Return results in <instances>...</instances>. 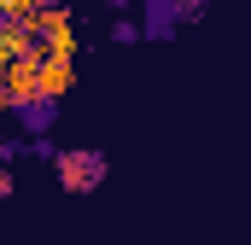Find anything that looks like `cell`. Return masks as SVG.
I'll return each mask as SVG.
<instances>
[{
  "label": "cell",
  "instance_id": "6da1fadb",
  "mask_svg": "<svg viewBox=\"0 0 251 245\" xmlns=\"http://www.w3.org/2000/svg\"><path fill=\"white\" fill-rule=\"evenodd\" d=\"M24 29L35 35L41 53H70V59H76V18H70L64 6H35V12L24 18Z\"/></svg>",
  "mask_w": 251,
  "mask_h": 245
},
{
  "label": "cell",
  "instance_id": "7a4b0ae2",
  "mask_svg": "<svg viewBox=\"0 0 251 245\" xmlns=\"http://www.w3.org/2000/svg\"><path fill=\"white\" fill-rule=\"evenodd\" d=\"M53 175H59L64 193H94V187L105 181V152H94V146L59 152V158H53Z\"/></svg>",
  "mask_w": 251,
  "mask_h": 245
},
{
  "label": "cell",
  "instance_id": "3957f363",
  "mask_svg": "<svg viewBox=\"0 0 251 245\" xmlns=\"http://www.w3.org/2000/svg\"><path fill=\"white\" fill-rule=\"evenodd\" d=\"M35 82H41V99L59 105L64 94H70V82H76V59L70 53H41L35 59Z\"/></svg>",
  "mask_w": 251,
  "mask_h": 245
},
{
  "label": "cell",
  "instance_id": "277c9868",
  "mask_svg": "<svg viewBox=\"0 0 251 245\" xmlns=\"http://www.w3.org/2000/svg\"><path fill=\"white\" fill-rule=\"evenodd\" d=\"M6 193H12V170H0V198H6Z\"/></svg>",
  "mask_w": 251,
  "mask_h": 245
}]
</instances>
